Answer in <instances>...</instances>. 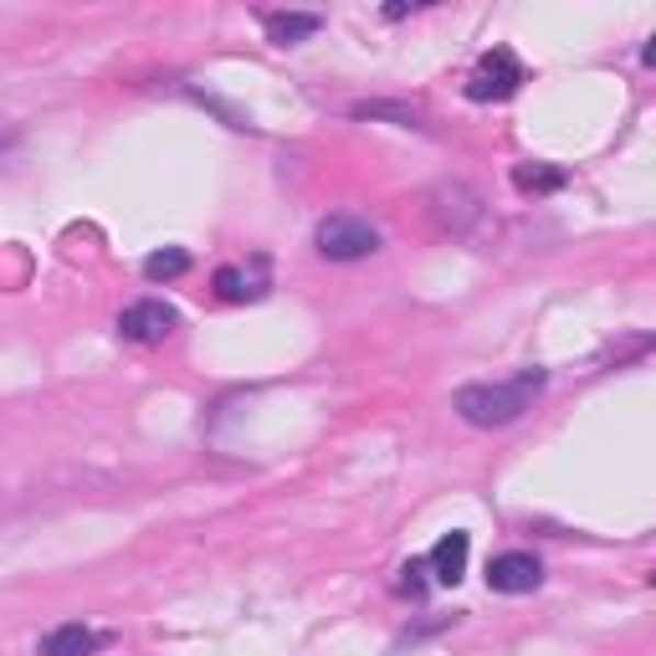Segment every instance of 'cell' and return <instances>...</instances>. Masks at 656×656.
Segmentation results:
<instances>
[{
	"label": "cell",
	"instance_id": "4",
	"mask_svg": "<svg viewBox=\"0 0 656 656\" xmlns=\"http://www.w3.org/2000/svg\"><path fill=\"white\" fill-rule=\"evenodd\" d=\"M180 324V313L170 303H159V297H144V303H128L118 313V333H124L128 344H165Z\"/></svg>",
	"mask_w": 656,
	"mask_h": 656
},
{
	"label": "cell",
	"instance_id": "2",
	"mask_svg": "<svg viewBox=\"0 0 656 656\" xmlns=\"http://www.w3.org/2000/svg\"><path fill=\"white\" fill-rule=\"evenodd\" d=\"M313 241H318L328 262H360V257L380 251V231L364 216H328Z\"/></svg>",
	"mask_w": 656,
	"mask_h": 656
},
{
	"label": "cell",
	"instance_id": "14",
	"mask_svg": "<svg viewBox=\"0 0 656 656\" xmlns=\"http://www.w3.org/2000/svg\"><path fill=\"white\" fill-rule=\"evenodd\" d=\"M11 144H16V124H11V118H0V155H5Z\"/></svg>",
	"mask_w": 656,
	"mask_h": 656
},
{
	"label": "cell",
	"instance_id": "8",
	"mask_svg": "<svg viewBox=\"0 0 656 656\" xmlns=\"http://www.w3.org/2000/svg\"><path fill=\"white\" fill-rule=\"evenodd\" d=\"M262 26H267V42H278V47H297V42L318 36L324 16H313V11H272V16H262Z\"/></svg>",
	"mask_w": 656,
	"mask_h": 656
},
{
	"label": "cell",
	"instance_id": "1",
	"mask_svg": "<svg viewBox=\"0 0 656 656\" xmlns=\"http://www.w3.org/2000/svg\"><path fill=\"white\" fill-rule=\"evenodd\" d=\"M548 385V375L533 364V370H518L508 380H483V385H462L452 395V410L467 426H483V431H498V426H513L523 410H533L539 391Z\"/></svg>",
	"mask_w": 656,
	"mask_h": 656
},
{
	"label": "cell",
	"instance_id": "9",
	"mask_svg": "<svg viewBox=\"0 0 656 656\" xmlns=\"http://www.w3.org/2000/svg\"><path fill=\"white\" fill-rule=\"evenodd\" d=\"M98 646V636L88 625H57L52 636H42V656H88Z\"/></svg>",
	"mask_w": 656,
	"mask_h": 656
},
{
	"label": "cell",
	"instance_id": "7",
	"mask_svg": "<svg viewBox=\"0 0 656 656\" xmlns=\"http://www.w3.org/2000/svg\"><path fill=\"white\" fill-rule=\"evenodd\" d=\"M467 554H472V539L467 533H446V539H441L437 548H431V575H437V585H456V579L467 575Z\"/></svg>",
	"mask_w": 656,
	"mask_h": 656
},
{
	"label": "cell",
	"instance_id": "6",
	"mask_svg": "<svg viewBox=\"0 0 656 656\" xmlns=\"http://www.w3.org/2000/svg\"><path fill=\"white\" fill-rule=\"evenodd\" d=\"M487 585L498 595H529L544 585V564L533 559V554H523V548H508V554H498V559L487 564Z\"/></svg>",
	"mask_w": 656,
	"mask_h": 656
},
{
	"label": "cell",
	"instance_id": "11",
	"mask_svg": "<svg viewBox=\"0 0 656 656\" xmlns=\"http://www.w3.org/2000/svg\"><path fill=\"white\" fill-rule=\"evenodd\" d=\"M185 272H190V251H180V247H165L144 257V278L149 282H174V278H185Z\"/></svg>",
	"mask_w": 656,
	"mask_h": 656
},
{
	"label": "cell",
	"instance_id": "13",
	"mask_svg": "<svg viewBox=\"0 0 656 656\" xmlns=\"http://www.w3.org/2000/svg\"><path fill=\"white\" fill-rule=\"evenodd\" d=\"M354 118H395V124H416V109H395V103H354Z\"/></svg>",
	"mask_w": 656,
	"mask_h": 656
},
{
	"label": "cell",
	"instance_id": "12",
	"mask_svg": "<svg viewBox=\"0 0 656 656\" xmlns=\"http://www.w3.org/2000/svg\"><path fill=\"white\" fill-rule=\"evenodd\" d=\"M216 293L226 297V303H247V297L262 293V282H251L247 272H236V267H220V272H216Z\"/></svg>",
	"mask_w": 656,
	"mask_h": 656
},
{
	"label": "cell",
	"instance_id": "5",
	"mask_svg": "<svg viewBox=\"0 0 656 656\" xmlns=\"http://www.w3.org/2000/svg\"><path fill=\"white\" fill-rule=\"evenodd\" d=\"M431 211H437V220L452 236H477V231H483V220H487L483 201H477L467 185H452V180L431 190Z\"/></svg>",
	"mask_w": 656,
	"mask_h": 656
},
{
	"label": "cell",
	"instance_id": "10",
	"mask_svg": "<svg viewBox=\"0 0 656 656\" xmlns=\"http://www.w3.org/2000/svg\"><path fill=\"white\" fill-rule=\"evenodd\" d=\"M564 180H569V174L554 170V165H518V170H513V185L523 190V195H548V190H564Z\"/></svg>",
	"mask_w": 656,
	"mask_h": 656
},
{
	"label": "cell",
	"instance_id": "3",
	"mask_svg": "<svg viewBox=\"0 0 656 656\" xmlns=\"http://www.w3.org/2000/svg\"><path fill=\"white\" fill-rule=\"evenodd\" d=\"M523 88V63H518L508 47H493L477 63V72L467 78V98L472 103H502V98H513Z\"/></svg>",
	"mask_w": 656,
	"mask_h": 656
}]
</instances>
